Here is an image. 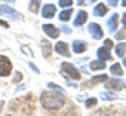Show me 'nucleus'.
Listing matches in <instances>:
<instances>
[{"label": "nucleus", "mask_w": 126, "mask_h": 116, "mask_svg": "<svg viewBox=\"0 0 126 116\" xmlns=\"http://www.w3.org/2000/svg\"><path fill=\"white\" fill-rule=\"evenodd\" d=\"M116 37H117V39H125V31H119V33L116 34Z\"/></svg>", "instance_id": "nucleus-27"}, {"label": "nucleus", "mask_w": 126, "mask_h": 116, "mask_svg": "<svg viewBox=\"0 0 126 116\" xmlns=\"http://www.w3.org/2000/svg\"><path fill=\"white\" fill-rule=\"evenodd\" d=\"M123 25H125V27H126V14H125V15H123Z\"/></svg>", "instance_id": "nucleus-30"}, {"label": "nucleus", "mask_w": 126, "mask_h": 116, "mask_svg": "<svg viewBox=\"0 0 126 116\" xmlns=\"http://www.w3.org/2000/svg\"><path fill=\"white\" fill-rule=\"evenodd\" d=\"M55 12H56V6L49 3V5H45L43 9H42V15L45 18H53L55 17Z\"/></svg>", "instance_id": "nucleus-5"}, {"label": "nucleus", "mask_w": 126, "mask_h": 116, "mask_svg": "<svg viewBox=\"0 0 126 116\" xmlns=\"http://www.w3.org/2000/svg\"><path fill=\"white\" fill-rule=\"evenodd\" d=\"M61 73H62V76L70 77V79H74V80H79L82 77L80 73H79V70L73 64H70V63H62L61 64Z\"/></svg>", "instance_id": "nucleus-2"}, {"label": "nucleus", "mask_w": 126, "mask_h": 116, "mask_svg": "<svg viewBox=\"0 0 126 116\" xmlns=\"http://www.w3.org/2000/svg\"><path fill=\"white\" fill-rule=\"evenodd\" d=\"M91 69H92V70H102V69H105V61H102V60H99V61H92Z\"/></svg>", "instance_id": "nucleus-15"}, {"label": "nucleus", "mask_w": 126, "mask_h": 116, "mask_svg": "<svg viewBox=\"0 0 126 116\" xmlns=\"http://www.w3.org/2000/svg\"><path fill=\"white\" fill-rule=\"evenodd\" d=\"M77 2H79V3H83V2H85V0H77Z\"/></svg>", "instance_id": "nucleus-33"}, {"label": "nucleus", "mask_w": 126, "mask_h": 116, "mask_svg": "<svg viewBox=\"0 0 126 116\" xmlns=\"http://www.w3.org/2000/svg\"><path fill=\"white\" fill-rule=\"evenodd\" d=\"M0 25H3L5 28H8V27H9V24H8L6 21H3V19H0Z\"/></svg>", "instance_id": "nucleus-28"}, {"label": "nucleus", "mask_w": 126, "mask_h": 116, "mask_svg": "<svg viewBox=\"0 0 126 116\" xmlns=\"http://www.w3.org/2000/svg\"><path fill=\"white\" fill-rule=\"evenodd\" d=\"M40 100H42L43 107L47 109V110H56V109L62 107V106H64V103H65L64 95L58 94L55 91H46V92H43Z\"/></svg>", "instance_id": "nucleus-1"}, {"label": "nucleus", "mask_w": 126, "mask_h": 116, "mask_svg": "<svg viewBox=\"0 0 126 116\" xmlns=\"http://www.w3.org/2000/svg\"><path fill=\"white\" fill-rule=\"evenodd\" d=\"M111 73H113V75H117V76H122L123 70H122L120 64H114V66H111Z\"/></svg>", "instance_id": "nucleus-21"}, {"label": "nucleus", "mask_w": 126, "mask_h": 116, "mask_svg": "<svg viewBox=\"0 0 126 116\" xmlns=\"http://www.w3.org/2000/svg\"><path fill=\"white\" fill-rule=\"evenodd\" d=\"M71 14H73V9H71V8L67 9V11H62V12L59 14V19H61V21H68L70 17H71Z\"/></svg>", "instance_id": "nucleus-16"}, {"label": "nucleus", "mask_w": 126, "mask_h": 116, "mask_svg": "<svg viewBox=\"0 0 126 116\" xmlns=\"http://www.w3.org/2000/svg\"><path fill=\"white\" fill-rule=\"evenodd\" d=\"M125 51H126V43H119V45L116 46L117 57H123V55H125Z\"/></svg>", "instance_id": "nucleus-18"}, {"label": "nucleus", "mask_w": 126, "mask_h": 116, "mask_svg": "<svg viewBox=\"0 0 126 116\" xmlns=\"http://www.w3.org/2000/svg\"><path fill=\"white\" fill-rule=\"evenodd\" d=\"M43 31H45L47 36L53 37V39H56V37L59 36V30H58L55 25H52V24H46V25H43Z\"/></svg>", "instance_id": "nucleus-8"}, {"label": "nucleus", "mask_w": 126, "mask_h": 116, "mask_svg": "<svg viewBox=\"0 0 126 116\" xmlns=\"http://www.w3.org/2000/svg\"><path fill=\"white\" fill-rule=\"evenodd\" d=\"M123 64H125V67H126V58H125V60H123Z\"/></svg>", "instance_id": "nucleus-32"}, {"label": "nucleus", "mask_w": 126, "mask_h": 116, "mask_svg": "<svg viewBox=\"0 0 126 116\" xmlns=\"http://www.w3.org/2000/svg\"><path fill=\"white\" fill-rule=\"evenodd\" d=\"M0 15H12V18H18L19 14L16 11H14L11 6L8 5H3V6H0Z\"/></svg>", "instance_id": "nucleus-9"}, {"label": "nucleus", "mask_w": 126, "mask_h": 116, "mask_svg": "<svg viewBox=\"0 0 126 116\" xmlns=\"http://www.w3.org/2000/svg\"><path fill=\"white\" fill-rule=\"evenodd\" d=\"M105 88H108V89H113V91H120V89H123L125 88V82L123 80H117V79H111V80H108L107 82V85H105Z\"/></svg>", "instance_id": "nucleus-4"}, {"label": "nucleus", "mask_w": 126, "mask_h": 116, "mask_svg": "<svg viewBox=\"0 0 126 116\" xmlns=\"http://www.w3.org/2000/svg\"><path fill=\"white\" fill-rule=\"evenodd\" d=\"M6 2H15V0H6Z\"/></svg>", "instance_id": "nucleus-34"}, {"label": "nucleus", "mask_w": 126, "mask_h": 116, "mask_svg": "<svg viewBox=\"0 0 126 116\" xmlns=\"http://www.w3.org/2000/svg\"><path fill=\"white\" fill-rule=\"evenodd\" d=\"M92 2H96V0H92Z\"/></svg>", "instance_id": "nucleus-35"}, {"label": "nucleus", "mask_w": 126, "mask_h": 116, "mask_svg": "<svg viewBox=\"0 0 126 116\" xmlns=\"http://www.w3.org/2000/svg\"><path fill=\"white\" fill-rule=\"evenodd\" d=\"M42 46H43V57L47 58V57L50 55V43H49V42H43Z\"/></svg>", "instance_id": "nucleus-20"}, {"label": "nucleus", "mask_w": 126, "mask_h": 116, "mask_svg": "<svg viewBox=\"0 0 126 116\" xmlns=\"http://www.w3.org/2000/svg\"><path fill=\"white\" fill-rule=\"evenodd\" d=\"M22 79V76H21V73H15V77H14V83H16V82H19Z\"/></svg>", "instance_id": "nucleus-24"}, {"label": "nucleus", "mask_w": 126, "mask_h": 116, "mask_svg": "<svg viewBox=\"0 0 126 116\" xmlns=\"http://www.w3.org/2000/svg\"><path fill=\"white\" fill-rule=\"evenodd\" d=\"M73 5V0H59V6L61 8H70Z\"/></svg>", "instance_id": "nucleus-22"}, {"label": "nucleus", "mask_w": 126, "mask_h": 116, "mask_svg": "<svg viewBox=\"0 0 126 116\" xmlns=\"http://www.w3.org/2000/svg\"><path fill=\"white\" fill-rule=\"evenodd\" d=\"M98 58H99V60H102V61H108L110 58H111V55H110V49L105 48V46L99 48V49H98Z\"/></svg>", "instance_id": "nucleus-10"}, {"label": "nucleus", "mask_w": 126, "mask_h": 116, "mask_svg": "<svg viewBox=\"0 0 126 116\" xmlns=\"http://www.w3.org/2000/svg\"><path fill=\"white\" fill-rule=\"evenodd\" d=\"M86 19H88V14L85 11H80L77 18H76V21H74V25H82V24L86 22Z\"/></svg>", "instance_id": "nucleus-13"}, {"label": "nucleus", "mask_w": 126, "mask_h": 116, "mask_svg": "<svg viewBox=\"0 0 126 116\" xmlns=\"http://www.w3.org/2000/svg\"><path fill=\"white\" fill-rule=\"evenodd\" d=\"M117 25H119V15L117 14H114L110 19H108V31H116V28H117Z\"/></svg>", "instance_id": "nucleus-11"}, {"label": "nucleus", "mask_w": 126, "mask_h": 116, "mask_svg": "<svg viewBox=\"0 0 126 116\" xmlns=\"http://www.w3.org/2000/svg\"><path fill=\"white\" fill-rule=\"evenodd\" d=\"M105 80H107V76H105V75H99V76L94 77V79H92L91 82H88L86 85H92V83L95 85V83H99V82H105Z\"/></svg>", "instance_id": "nucleus-17"}, {"label": "nucleus", "mask_w": 126, "mask_h": 116, "mask_svg": "<svg viewBox=\"0 0 126 116\" xmlns=\"http://www.w3.org/2000/svg\"><path fill=\"white\" fill-rule=\"evenodd\" d=\"M12 72V63L8 57L5 55H0V76L5 77V76H9Z\"/></svg>", "instance_id": "nucleus-3"}, {"label": "nucleus", "mask_w": 126, "mask_h": 116, "mask_svg": "<svg viewBox=\"0 0 126 116\" xmlns=\"http://www.w3.org/2000/svg\"><path fill=\"white\" fill-rule=\"evenodd\" d=\"M73 51L77 52V54H82V52L86 51V45L80 40H76V42H73Z\"/></svg>", "instance_id": "nucleus-12"}, {"label": "nucleus", "mask_w": 126, "mask_h": 116, "mask_svg": "<svg viewBox=\"0 0 126 116\" xmlns=\"http://www.w3.org/2000/svg\"><path fill=\"white\" fill-rule=\"evenodd\" d=\"M104 46H105V48H108V49H110V48H111V46H113V42H111V40H110V39H105V43H104Z\"/></svg>", "instance_id": "nucleus-25"}, {"label": "nucleus", "mask_w": 126, "mask_h": 116, "mask_svg": "<svg viewBox=\"0 0 126 116\" xmlns=\"http://www.w3.org/2000/svg\"><path fill=\"white\" fill-rule=\"evenodd\" d=\"M122 6H126V0H123V2H122Z\"/></svg>", "instance_id": "nucleus-31"}, {"label": "nucleus", "mask_w": 126, "mask_h": 116, "mask_svg": "<svg viewBox=\"0 0 126 116\" xmlns=\"http://www.w3.org/2000/svg\"><path fill=\"white\" fill-rule=\"evenodd\" d=\"M107 11H108V8H107L105 5H96V6H95V9H94L95 15H98V17L105 15V14H107Z\"/></svg>", "instance_id": "nucleus-14"}, {"label": "nucleus", "mask_w": 126, "mask_h": 116, "mask_svg": "<svg viewBox=\"0 0 126 116\" xmlns=\"http://www.w3.org/2000/svg\"><path fill=\"white\" fill-rule=\"evenodd\" d=\"M89 31H91V34L94 36V39H102V36H104L102 28L99 27V24H95V22L89 24Z\"/></svg>", "instance_id": "nucleus-6"}, {"label": "nucleus", "mask_w": 126, "mask_h": 116, "mask_svg": "<svg viewBox=\"0 0 126 116\" xmlns=\"http://www.w3.org/2000/svg\"><path fill=\"white\" fill-rule=\"evenodd\" d=\"M95 104H96V98H89V100L86 101V107H88V109H91V107L95 106Z\"/></svg>", "instance_id": "nucleus-23"}, {"label": "nucleus", "mask_w": 126, "mask_h": 116, "mask_svg": "<svg viewBox=\"0 0 126 116\" xmlns=\"http://www.w3.org/2000/svg\"><path fill=\"white\" fill-rule=\"evenodd\" d=\"M107 3H108L110 6H117V3H119V0H107Z\"/></svg>", "instance_id": "nucleus-26"}, {"label": "nucleus", "mask_w": 126, "mask_h": 116, "mask_svg": "<svg viewBox=\"0 0 126 116\" xmlns=\"http://www.w3.org/2000/svg\"><path fill=\"white\" fill-rule=\"evenodd\" d=\"M31 69H33V70H34V72H37V73H39V70H37V67H36V66H34V64H31Z\"/></svg>", "instance_id": "nucleus-29"}, {"label": "nucleus", "mask_w": 126, "mask_h": 116, "mask_svg": "<svg viewBox=\"0 0 126 116\" xmlns=\"http://www.w3.org/2000/svg\"><path fill=\"white\" fill-rule=\"evenodd\" d=\"M39 5H40V0H31L30 3V11L33 14H37L39 12Z\"/></svg>", "instance_id": "nucleus-19"}, {"label": "nucleus", "mask_w": 126, "mask_h": 116, "mask_svg": "<svg viewBox=\"0 0 126 116\" xmlns=\"http://www.w3.org/2000/svg\"><path fill=\"white\" fill-rule=\"evenodd\" d=\"M55 51H56L59 55H62V57H70L68 45H67L65 42H58V43L55 45Z\"/></svg>", "instance_id": "nucleus-7"}]
</instances>
